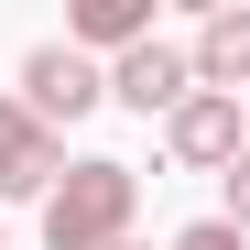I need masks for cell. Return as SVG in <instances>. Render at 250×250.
I'll return each instance as SVG.
<instances>
[{
	"mask_svg": "<svg viewBox=\"0 0 250 250\" xmlns=\"http://www.w3.org/2000/svg\"><path fill=\"white\" fill-rule=\"evenodd\" d=\"M131 207H142V174L109 152H76L65 174L44 185V250H120L131 239Z\"/></svg>",
	"mask_w": 250,
	"mask_h": 250,
	"instance_id": "obj_1",
	"label": "cell"
},
{
	"mask_svg": "<svg viewBox=\"0 0 250 250\" xmlns=\"http://www.w3.org/2000/svg\"><path fill=\"white\" fill-rule=\"evenodd\" d=\"M11 98L44 120V131H65V120H87V109L109 98V65H87L76 44H33V55H22V76H11Z\"/></svg>",
	"mask_w": 250,
	"mask_h": 250,
	"instance_id": "obj_2",
	"label": "cell"
},
{
	"mask_svg": "<svg viewBox=\"0 0 250 250\" xmlns=\"http://www.w3.org/2000/svg\"><path fill=\"white\" fill-rule=\"evenodd\" d=\"M109 98L131 109V120H174L185 98H196V65H185V44H131V55H109Z\"/></svg>",
	"mask_w": 250,
	"mask_h": 250,
	"instance_id": "obj_3",
	"label": "cell"
},
{
	"mask_svg": "<svg viewBox=\"0 0 250 250\" xmlns=\"http://www.w3.org/2000/svg\"><path fill=\"white\" fill-rule=\"evenodd\" d=\"M239 131H250V120H239V98L196 87V98H185L174 120H163V152H174L185 174H229V163H239Z\"/></svg>",
	"mask_w": 250,
	"mask_h": 250,
	"instance_id": "obj_4",
	"label": "cell"
},
{
	"mask_svg": "<svg viewBox=\"0 0 250 250\" xmlns=\"http://www.w3.org/2000/svg\"><path fill=\"white\" fill-rule=\"evenodd\" d=\"M55 174H65V131H44L22 98H0V196H33V207H44Z\"/></svg>",
	"mask_w": 250,
	"mask_h": 250,
	"instance_id": "obj_5",
	"label": "cell"
},
{
	"mask_svg": "<svg viewBox=\"0 0 250 250\" xmlns=\"http://www.w3.org/2000/svg\"><path fill=\"white\" fill-rule=\"evenodd\" d=\"M185 65H196V87H218V98H250V11H239V0L196 22Z\"/></svg>",
	"mask_w": 250,
	"mask_h": 250,
	"instance_id": "obj_6",
	"label": "cell"
},
{
	"mask_svg": "<svg viewBox=\"0 0 250 250\" xmlns=\"http://www.w3.org/2000/svg\"><path fill=\"white\" fill-rule=\"evenodd\" d=\"M76 55H131V44H152V0H76V33H65Z\"/></svg>",
	"mask_w": 250,
	"mask_h": 250,
	"instance_id": "obj_7",
	"label": "cell"
},
{
	"mask_svg": "<svg viewBox=\"0 0 250 250\" xmlns=\"http://www.w3.org/2000/svg\"><path fill=\"white\" fill-rule=\"evenodd\" d=\"M218 185H229V207H218V218H229V229L250 239V142H239V163H229V174H218Z\"/></svg>",
	"mask_w": 250,
	"mask_h": 250,
	"instance_id": "obj_8",
	"label": "cell"
},
{
	"mask_svg": "<svg viewBox=\"0 0 250 250\" xmlns=\"http://www.w3.org/2000/svg\"><path fill=\"white\" fill-rule=\"evenodd\" d=\"M174 250H250V239H239L229 218H196V229H174Z\"/></svg>",
	"mask_w": 250,
	"mask_h": 250,
	"instance_id": "obj_9",
	"label": "cell"
},
{
	"mask_svg": "<svg viewBox=\"0 0 250 250\" xmlns=\"http://www.w3.org/2000/svg\"><path fill=\"white\" fill-rule=\"evenodd\" d=\"M120 250H142V239H120Z\"/></svg>",
	"mask_w": 250,
	"mask_h": 250,
	"instance_id": "obj_10",
	"label": "cell"
},
{
	"mask_svg": "<svg viewBox=\"0 0 250 250\" xmlns=\"http://www.w3.org/2000/svg\"><path fill=\"white\" fill-rule=\"evenodd\" d=\"M239 120H250V98H239Z\"/></svg>",
	"mask_w": 250,
	"mask_h": 250,
	"instance_id": "obj_11",
	"label": "cell"
},
{
	"mask_svg": "<svg viewBox=\"0 0 250 250\" xmlns=\"http://www.w3.org/2000/svg\"><path fill=\"white\" fill-rule=\"evenodd\" d=\"M0 250H11V239H0Z\"/></svg>",
	"mask_w": 250,
	"mask_h": 250,
	"instance_id": "obj_12",
	"label": "cell"
}]
</instances>
